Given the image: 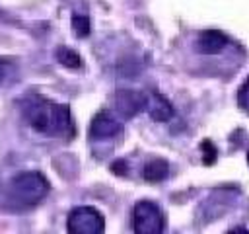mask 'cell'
Masks as SVG:
<instances>
[{
	"label": "cell",
	"instance_id": "obj_4",
	"mask_svg": "<svg viewBox=\"0 0 249 234\" xmlns=\"http://www.w3.org/2000/svg\"><path fill=\"white\" fill-rule=\"evenodd\" d=\"M66 228L72 234H101L105 230V220L95 207L84 205L70 211Z\"/></svg>",
	"mask_w": 249,
	"mask_h": 234
},
{
	"label": "cell",
	"instance_id": "obj_6",
	"mask_svg": "<svg viewBox=\"0 0 249 234\" xmlns=\"http://www.w3.org/2000/svg\"><path fill=\"white\" fill-rule=\"evenodd\" d=\"M119 133H121V123L113 115L101 111L91 119V125H89V136L91 138H111Z\"/></svg>",
	"mask_w": 249,
	"mask_h": 234
},
{
	"label": "cell",
	"instance_id": "obj_14",
	"mask_svg": "<svg viewBox=\"0 0 249 234\" xmlns=\"http://www.w3.org/2000/svg\"><path fill=\"white\" fill-rule=\"evenodd\" d=\"M247 160H249V154H247Z\"/></svg>",
	"mask_w": 249,
	"mask_h": 234
},
{
	"label": "cell",
	"instance_id": "obj_7",
	"mask_svg": "<svg viewBox=\"0 0 249 234\" xmlns=\"http://www.w3.org/2000/svg\"><path fill=\"white\" fill-rule=\"evenodd\" d=\"M196 51L202 55H218L226 49L228 45V37L222 31L216 29H206L196 37Z\"/></svg>",
	"mask_w": 249,
	"mask_h": 234
},
{
	"label": "cell",
	"instance_id": "obj_11",
	"mask_svg": "<svg viewBox=\"0 0 249 234\" xmlns=\"http://www.w3.org/2000/svg\"><path fill=\"white\" fill-rule=\"evenodd\" d=\"M72 29H74L76 37H88L89 35V18L82 16V14H74L72 16Z\"/></svg>",
	"mask_w": 249,
	"mask_h": 234
},
{
	"label": "cell",
	"instance_id": "obj_3",
	"mask_svg": "<svg viewBox=\"0 0 249 234\" xmlns=\"http://www.w3.org/2000/svg\"><path fill=\"white\" fill-rule=\"evenodd\" d=\"M163 226V213L154 201L144 199L132 207V230L136 234H160Z\"/></svg>",
	"mask_w": 249,
	"mask_h": 234
},
{
	"label": "cell",
	"instance_id": "obj_5",
	"mask_svg": "<svg viewBox=\"0 0 249 234\" xmlns=\"http://www.w3.org/2000/svg\"><path fill=\"white\" fill-rule=\"evenodd\" d=\"M146 101H148V96L144 92L119 90L115 94V107L124 119H130V117L138 115L142 109H146Z\"/></svg>",
	"mask_w": 249,
	"mask_h": 234
},
{
	"label": "cell",
	"instance_id": "obj_10",
	"mask_svg": "<svg viewBox=\"0 0 249 234\" xmlns=\"http://www.w3.org/2000/svg\"><path fill=\"white\" fill-rule=\"evenodd\" d=\"M56 60L66 68H80L82 66V57L68 47H60L56 51Z\"/></svg>",
	"mask_w": 249,
	"mask_h": 234
},
{
	"label": "cell",
	"instance_id": "obj_2",
	"mask_svg": "<svg viewBox=\"0 0 249 234\" xmlns=\"http://www.w3.org/2000/svg\"><path fill=\"white\" fill-rule=\"evenodd\" d=\"M10 189L19 203L31 207V205H37L41 199H45V195L51 189V183L41 172L31 170V172H19L18 176H14L10 181Z\"/></svg>",
	"mask_w": 249,
	"mask_h": 234
},
{
	"label": "cell",
	"instance_id": "obj_12",
	"mask_svg": "<svg viewBox=\"0 0 249 234\" xmlns=\"http://www.w3.org/2000/svg\"><path fill=\"white\" fill-rule=\"evenodd\" d=\"M237 103L241 109L249 111V78L243 82V86L237 90Z\"/></svg>",
	"mask_w": 249,
	"mask_h": 234
},
{
	"label": "cell",
	"instance_id": "obj_13",
	"mask_svg": "<svg viewBox=\"0 0 249 234\" xmlns=\"http://www.w3.org/2000/svg\"><path fill=\"white\" fill-rule=\"evenodd\" d=\"M8 74H10V62L0 60V84H2V82H6Z\"/></svg>",
	"mask_w": 249,
	"mask_h": 234
},
{
	"label": "cell",
	"instance_id": "obj_1",
	"mask_svg": "<svg viewBox=\"0 0 249 234\" xmlns=\"http://www.w3.org/2000/svg\"><path fill=\"white\" fill-rule=\"evenodd\" d=\"M25 119L35 131L49 135V136L70 138L74 135V123L70 117V109L68 105H62V103H54L47 99L35 101L27 107Z\"/></svg>",
	"mask_w": 249,
	"mask_h": 234
},
{
	"label": "cell",
	"instance_id": "obj_8",
	"mask_svg": "<svg viewBox=\"0 0 249 234\" xmlns=\"http://www.w3.org/2000/svg\"><path fill=\"white\" fill-rule=\"evenodd\" d=\"M146 109H148L150 117L154 121H158V123H165V121H169L173 117V105L163 96H160L158 92H154V94L148 96Z\"/></svg>",
	"mask_w": 249,
	"mask_h": 234
},
{
	"label": "cell",
	"instance_id": "obj_9",
	"mask_svg": "<svg viewBox=\"0 0 249 234\" xmlns=\"http://www.w3.org/2000/svg\"><path fill=\"white\" fill-rule=\"evenodd\" d=\"M169 174V166L165 160L161 158H154L150 160L144 168H142V177L146 181H152V183H158V181H163Z\"/></svg>",
	"mask_w": 249,
	"mask_h": 234
}]
</instances>
